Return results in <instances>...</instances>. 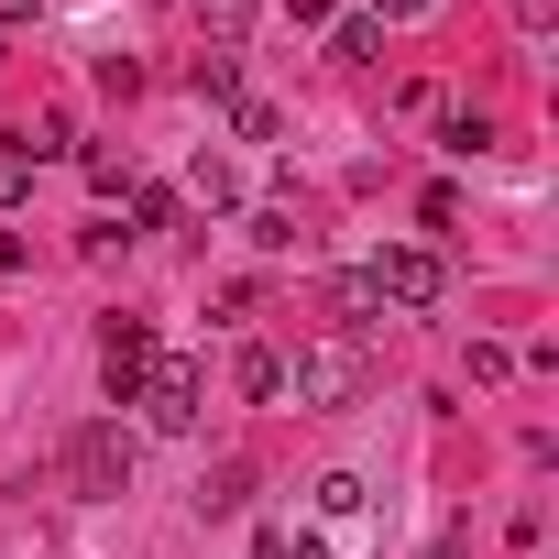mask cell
<instances>
[{
  "label": "cell",
  "instance_id": "4",
  "mask_svg": "<svg viewBox=\"0 0 559 559\" xmlns=\"http://www.w3.org/2000/svg\"><path fill=\"white\" fill-rule=\"evenodd\" d=\"M143 373H154V319H110V330H99V384H110V406H132Z\"/></svg>",
  "mask_w": 559,
  "mask_h": 559
},
{
  "label": "cell",
  "instance_id": "1",
  "mask_svg": "<svg viewBox=\"0 0 559 559\" xmlns=\"http://www.w3.org/2000/svg\"><path fill=\"white\" fill-rule=\"evenodd\" d=\"M67 493L78 504H121L132 493V439L121 428H78L67 439Z\"/></svg>",
  "mask_w": 559,
  "mask_h": 559
},
{
  "label": "cell",
  "instance_id": "13",
  "mask_svg": "<svg viewBox=\"0 0 559 559\" xmlns=\"http://www.w3.org/2000/svg\"><path fill=\"white\" fill-rule=\"evenodd\" d=\"M132 198V230H176V187H121Z\"/></svg>",
  "mask_w": 559,
  "mask_h": 559
},
{
  "label": "cell",
  "instance_id": "3",
  "mask_svg": "<svg viewBox=\"0 0 559 559\" xmlns=\"http://www.w3.org/2000/svg\"><path fill=\"white\" fill-rule=\"evenodd\" d=\"M286 384H297V406H352V395H362V352H352V341H308V352L286 362Z\"/></svg>",
  "mask_w": 559,
  "mask_h": 559
},
{
  "label": "cell",
  "instance_id": "19",
  "mask_svg": "<svg viewBox=\"0 0 559 559\" xmlns=\"http://www.w3.org/2000/svg\"><path fill=\"white\" fill-rule=\"evenodd\" d=\"M548 23H559V0H515V34L526 45H548Z\"/></svg>",
  "mask_w": 559,
  "mask_h": 559
},
{
  "label": "cell",
  "instance_id": "10",
  "mask_svg": "<svg viewBox=\"0 0 559 559\" xmlns=\"http://www.w3.org/2000/svg\"><path fill=\"white\" fill-rule=\"evenodd\" d=\"M241 493H252V461H219V472L198 483V515H241Z\"/></svg>",
  "mask_w": 559,
  "mask_h": 559
},
{
  "label": "cell",
  "instance_id": "9",
  "mask_svg": "<svg viewBox=\"0 0 559 559\" xmlns=\"http://www.w3.org/2000/svg\"><path fill=\"white\" fill-rule=\"evenodd\" d=\"M330 56L373 67V56H384V23H373V12H341V23H330Z\"/></svg>",
  "mask_w": 559,
  "mask_h": 559
},
{
  "label": "cell",
  "instance_id": "20",
  "mask_svg": "<svg viewBox=\"0 0 559 559\" xmlns=\"http://www.w3.org/2000/svg\"><path fill=\"white\" fill-rule=\"evenodd\" d=\"M439 0H373V23H428Z\"/></svg>",
  "mask_w": 559,
  "mask_h": 559
},
{
  "label": "cell",
  "instance_id": "22",
  "mask_svg": "<svg viewBox=\"0 0 559 559\" xmlns=\"http://www.w3.org/2000/svg\"><path fill=\"white\" fill-rule=\"evenodd\" d=\"M252 559H286V526H263V537H252Z\"/></svg>",
  "mask_w": 559,
  "mask_h": 559
},
{
  "label": "cell",
  "instance_id": "6",
  "mask_svg": "<svg viewBox=\"0 0 559 559\" xmlns=\"http://www.w3.org/2000/svg\"><path fill=\"white\" fill-rule=\"evenodd\" d=\"M187 88H198V99H219V110H230V99H241V56H230V45H209V56H198V67H187Z\"/></svg>",
  "mask_w": 559,
  "mask_h": 559
},
{
  "label": "cell",
  "instance_id": "21",
  "mask_svg": "<svg viewBox=\"0 0 559 559\" xmlns=\"http://www.w3.org/2000/svg\"><path fill=\"white\" fill-rule=\"evenodd\" d=\"M45 12V0H0V34H12V23H34Z\"/></svg>",
  "mask_w": 559,
  "mask_h": 559
},
{
  "label": "cell",
  "instance_id": "8",
  "mask_svg": "<svg viewBox=\"0 0 559 559\" xmlns=\"http://www.w3.org/2000/svg\"><path fill=\"white\" fill-rule=\"evenodd\" d=\"M330 319H341V341H352V330H373V319H384V297L362 286V274H341V286H330Z\"/></svg>",
  "mask_w": 559,
  "mask_h": 559
},
{
  "label": "cell",
  "instance_id": "12",
  "mask_svg": "<svg viewBox=\"0 0 559 559\" xmlns=\"http://www.w3.org/2000/svg\"><path fill=\"white\" fill-rule=\"evenodd\" d=\"M78 165H88V187H99V198H121V187H132V165H121L110 143H78Z\"/></svg>",
  "mask_w": 559,
  "mask_h": 559
},
{
  "label": "cell",
  "instance_id": "17",
  "mask_svg": "<svg viewBox=\"0 0 559 559\" xmlns=\"http://www.w3.org/2000/svg\"><path fill=\"white\" fill-rule=\"evenodd\" d=\"M362 504H373V493H362L352 472H319V515H362Z\"/></svg>",
  "mask_w": 559,
  "mask_h": 559
},
{
  "label": "cell",
  "instance_id": "5",
  "mask_svg": "<svg viewBox=\"0 0 559 559\" xmlns=\"http://www.w3.org/2000/svg\"><path fill=\"white\" fill-rule=\"evenodd\" d=\"M132 406H143L154 428H176V439H187V428H198V362L154 352V373H143V395H132Z\"/></svg>",
  "mask_w": 559,
  "mask_h": 559
},
{
  "label": "cell",
  "instance_id": "11",
  "mask_svg": "<svg viewBox=\"0 0 559 559\" xmlns=\"http://www.w3.org/2000/svg\"><path fill=\"white\" fill-rule=\"evenodd\" d=\"M187 12L209 23V45H241L252 34V0H187Z\"/></svg>",
  "mask_w": 559,
  "mask_h": 559
},
{
  "label": "cell",
  "instance_id": "14",
  "mask_svg": "<svg viewBox=\"0 0 559 559\" xmlns=\"http://www.w3.org/2000/svg\"><path fill=\"white\" fill-rule=\"evenodd\" d=\"M252 252H297V209H252Z\"/></svg>",
  "mask_w": 559,
  "mask_h": 559
},
{
  "label": "cell",
  "instance_id": "2",
  "mask_svg": "<svg viewBox=\"0 0 559 559\" xmlns=\"http://www.w3.org/2000/svg\"><path fill=\"white\" fill-rule=\"evenodd\" d=\"M362 286H373L384 308H439V297H450V263H439L428 241H395V252L362 263Z\"/></svg>",
  "mask_w": 559,
  "mask_h": 559
},
{
  "label": "cell",
  "instance_id": "18",
  "mask_svg": "<svg viewBox=\"0 0 559 559\" xmlns=\"http://www.w3.org/2000/svg\"><path fill=\"white\" fill-rule=\"evenodd\" d=\"M23 198H34V165H23V154H0V209H23Z\"/></svg>",
  "mask_w": 559,
  "mask_h": 559
},
{
  "label": "cell",
  "instance_id": "15",
  "mask_svg": "<svg viewBox=\"0 0 559 559\" xmlns=\"http://www.w3.org/2000/svg\"><path fill=\"white\" fill-rule=\"evenodd\" d=\"M230 132H241V143H274L286 121H274V99H230Z\"/></svg>",
  "mask_w": 559,
  "mask_h": 559
},
{
  "label": "cell",
  "instance_id": "16",
  "mask_svg": "<svg viewBox=\"0 0 559 559\" xmlns=\"http://www.w3.org/2000/svg\"><path fill=\"white\" fill-rule=\"evenodd\" d=\"M439 143H450V154H483V143H493V121H483V110H450V121H439Z\"/></svg>",
  "mask_w": 559,
  "mask_h": 559
},
{
  "label": "cell",
  "instance_id": "7",
  "mask_svg": "<svg viewBox=\"0 0 559 559\" xmlns=\"http://www.w3.org/2000/svg\"><path fill=\"white\" fill-rule=\"evenodd\" d=\"M230 384H241L252 406H263V395H286V352H263V341H252V352L230 362Z\"/></svg>",
  "mask_w": 559,
  "mask_h": 559
}]
</instances>
